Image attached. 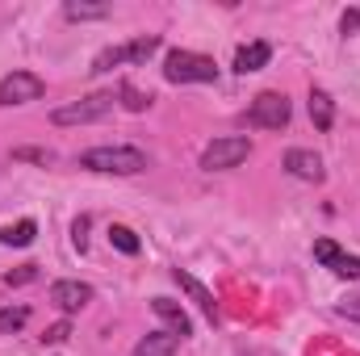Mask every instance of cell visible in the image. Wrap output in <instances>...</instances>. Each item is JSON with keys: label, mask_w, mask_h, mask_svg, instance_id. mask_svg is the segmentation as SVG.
Listing matches in <instances>:
<instances>
[{"label": "cell", "mask_w": 360, "mask_h": 356, "mask_svg": "<svg viewBox=\"0 0 360 356\" xmlns=\"http://www.w3.org/2000/svg\"><path fill=\"white\" fill-rule=\"evenodd\" d=\"M80 168L105 172V177H139V172H147V151H139V147H92L80 155Z\"/></svg>", "instance_id": "cell-1"}, {"label": "cell", "mask_w": 360, "mask_h": 356, "mask_svg": "<svg viewBox=\"0 0 360 356\" xmlns=\"http://www.w3.org/2000/svg\"><path fill=\"white\" fill-rule=\"evenodd\" d=\"M164 80L168 84H214L218 80V68L210 55H197V51H168L164 59Z\"/></svg>", "instance_id": "cell-2"}, {"label": "cell", "mask_w": 360, "mask_h": 356, "mask_svg": "<svg viewBox=\"0 0 360 356\" xmlns=\"http://www.w3.org/2000/svg\"><path fill=\"white\" fill-rule=\"evenodd\" d=\"M248 155H252V139L226 134V139H214V143L201 151V168H205V172H231V168H239Z\"/></svg>", "instance_id": "cell-3"}, {"label": "cell", "mask_w": 360, "mask_h": 356, "mask_svg": "<svg viewBox=\"0 0 360 356\" xmlns=\"http://www.w3.org/2000/svg\"><path fill=\"white\" fill-rule=\"evenodd\" d=\"M113 113V92H92L84 101H72V105H59L51 113L55 126H89V122H101Z\"/></svg>", "instance_id": "cell-4"}, {"label": "cell", "mask_w": 360, "mask_h": 356, "mask_svg": "<svg viewBox=\"0 0 360 356\" xmlns=\"http://www.w3.org/2000/svg\"><path fill=\"white\" fill-rule=\"evenodd\" d=\"M289 101H285V92H260L256 101H252V109H248V122L252 126H260V130H285L289 126Z\"/></svg>", "instance_id": "cell-5"}, {"label": "cell", "mask_w": 360, "mask_h": 356, "mask_svg": "<svg viewBox=\"0 0 360 356\" xmlns=\"http://www.w3.org/2000/svg\"><path fill=\"white\" fill-rule=\"evenodd\" d=\"M42 92H46L42 76H34V72H8V76L0 80V109H8V105H30V101H38Z\"/></svg>", "instance_id": "cell-6"}, {"label": "cell", "mask_w": 360, "mask_h": 356, "mask_svg": "<svg viewBox=\"0 0 360 356\" xmlns=\"http://www.w3.org/2000/svg\"><path fill=\"white\" fill-rule=\"evenodd\" d=\"M314 260H319V265H327L340 281H360V256L340 252V243H335V239H314Z\"/></svg>", "instance_id": "cell-7"}, {"label": "cell", "mask_w": 360, "mask_h": 356, "mask_svg": "<svg viewBox=\"0 0 360 356\" xmlns=\"http://www.w3.org/2000/svg\"><path fill=\"white\" fill-rule=\"evenodd\" d=\"M51 302L63 310V314H76L92 302V285L89 281H55L51 285Z\"/></svg>", "instance_id": "cell-8"}, {"label": "cell", "mask_w": 360, "mask_h": 356, "mask_svg": "<svg viewBox=\"0 0 360 356\" xmlns=\"http://www.w3.org/2000/svg\"><path fill=\"white\" fill-rule=\"evenodd\" d=\"M172 281H176V285L184 289V293H188V298H193V302H197V310H201L210 323H218V302H214V293H210V289H205V285H201L193 272H184V268H172Z\"/></svg>", "instance_id": "cell-9"}, {"label": "cell", "mask_w": 360, "mask_h": 356, "mask_svg": "<svg viewBox=\"0 0 360 356\" xmlns=\"http://www.w3.org/2000/svg\"><path fill=\"white\" fill-rule=\"evenodd\" d=\"M285 172L297 180H323V160L314 155V151H302V147H293V151H285Z\"/></svg>", "instance_id": "cell-10"}, {"label": "cell", "mask_w": 360, "mask_h": 356, "mask_svg": "<svg viewBox=\"0 0 360 356\" xmlns=\"http://www.w3.org/2000/svg\"><path fill=\"white\" fill-rule=\"evenodd\" d=\"M151 310H155L164 323H172V336H176V340H188V336H193V323H188L184 306H176L172 298H155V302H151Z\"/></svg>", "instance_id": "cell-11"}, {"label": "cell", "mask_w": 360, "mask_h": 356, "mask_svg": "<svg viewBox=\"0 0 360 356\" xmlns=\"http://www.w3.org/2000/svg\"><path fill=\"white\" fill-rule=\"evenodd\" d=\"M180 340L172 331H151V336H143L139 344H134V356H176Z\"/></svg>", "instance_id": "cell-12"}, {"label": "cell", "mask_w": 360, "mask_h": 356, "mask_svg": "<svg viewBox=\"0 0 360 356\" xmlns=\"http://www.w3.org/2000/svg\"><path fill=\"white\" fill-rule=\"evenodd\" d=\"M269 59H272V46H269V42H252V46H243V51L235 55V72H239V76L260 72Z\"/></svg>", "instance_id": "cell-13"}, {"label": "cell", "mask_w": 360, "mask_h": 356, "mask_svg": "<svg viewBox=\"0 0 360 356\" xmlns=\"http://www.w3.org/2000/svg\"><path fill=\"white\" fill-rule=\"evenodd\" d=\"M34 235H38V222H34V218H21V222H13V227H0V243H4V248H30Z\"/></svg>", "instance_id": "cell-14"}, {"label": "cell", "mask_w": 360, "mask_h": 356, "mask_svg": "<svg viewBox=\"0 0 360 356\" xmlns=\"http://www.w3.org/2000/svg\"><path fill=\"white\" fill-rule=\"evenodd\" d=\"M310 122L319 130H331V122H335V105L323 89H310Z\"/></svg>", "instance_id": "cell-15"}, {"label": "cell", "mask_w": 360, "mask_h": 356, "mask_svg": "<svg viewBox=\"0 0 360 356\" xmlns=\"http://www.w3.org/2000/svg\"><path fill=\"white\" fill-rule=\"evenodd\" d=\"M155 51H160V34H143V38H134V42H126V46H122L126 63H147Z\"/></svg>", "instance_id": "cell-16"}, {"label": "cell", "mask_w": 360, "mask_h": 356, "mask_svg": "<svg viewBox=\"0 0 360 356\" xmlns=\"http://www.w3.org/2000/svg\"><path fill=\"white\" fill-rule=\"evenodd\" d=\"M30 323V306H4L0 310V336H13Z\"/></svg>", "instance_id": "cell-17"}, {"label": "cell", "mask_w": 360, "mask_h": 356, "mask_svg": "<svg viewBox=\"0 0 360 356\" xmlns=\"http://www.w3.org/2000/svg\"><path fill=\"white\" fill-rule=\"evenodd\" d=\"M72 21H96V17H109V4H80V0H68L63 8Z\"/></svg>", "instance_id": "cell-18"}, {"label": "cell", "mask_w": 360, "mask_h": 356, "mask_svg": "<svg viewBox=\"0 0 360 356\" xmlns=\"http://www.w3.org/2000/svg\"><path fill=\"white\" fill-rule=\"evenodd\" d=\"M109 243L117 252H126V256H139V235L130 227H109Z\"/></svg>", "instance_id": "cell-19"}, {"label": "cell", "mask_w": 360, "mask_h": 356, "mask_svg": "<svg viewBox=\"0 0 360 356\" xmlns=\"http://www.w3.org/2000/svg\"><path fill=\"white\" fill-rule=\"evenodd\" d=\"M117 96H122V105H126L130 113H143V109L151 105V92H139L134 84H122V89H117Z\"/></svg>", "instance_id": "cell-20"}, {"label": "cell", "mask_w": 360, "mask_h": 356, "mask_svg": "<svg viewBox=\"0 0 360 356\" xmlns=\"http://www.w3.org/2000/svg\"><path fill=\"white\" fill-rule=\"evenodd\" d=\"M13 160H25V164H42V168H51V164H55V155H51V151H42V147H17V151H13Z\"/></svg>", "instance_id": "cell-21"}, {"label": "cell", "mask_w": 360, "mask_h": 356, "mask_svg": "<svg viewBox=\"0 0 360 356\" xmlns=\"http://www.w3.org/2000/svg\"><path fill=\"white\" fill-rule=\"evenodd\" d=\"M68 336H72V319H59V323H51L42 331V344H63Z\"/></svg>", "instance_id": "cell-22"}, {"label": "cell", "mask_w": 360, "mask_h": 356, "mask_svg": "<svg viewBox=\"0 0 360 356\" xmlns=\"http://www.w3.org/2000/svg\"><path fill=\"white\" fill-rule=\"evenodd\" d=\"M34 276H38V265H21L17 272H4V285H13V289H17V285H30Z\"/></svg>", "instance_id": "cell-23"}, {"label": "cell", "mask_w": 360, "mask_h": 356, "mask_svg": "<svg viewBox=\"0 0 360 356\" xmlns=\"http://www.w3.org/2000/svg\"><path fill=\"white\" fill-rule=\"evenodd\" d=\"M335 314H340V319H356V323H360V298L340 302V306H335Z\"/></svg>", "instance_id": "cell-24"}, {"label": "cell", "mask_w": 360, "mask_h": 356, "mask_svg": "<svg viewBox=\"0 0 360 356\" xmlns=\"http://www.w3.org/2000/svg\"><path fill=\"white\" fill-rule=\"evenodd\" d=\"M84 231H89V218H76V227H72V239H76V248L84 252Z\"/></svg>", "instance_id": "cell-25"}, {"label": "cell", "mask_w": 360, "mask_h": 356, "mask_svg": "<svg viewBox=\"0 0 360 356\" xmlns=\"http://www.w3.org/2000/svg\"><path fill=\"white\" fill-rule=\"evenodd\" d=\"M352 30H360V8H348L344 13V34H352Z\"/></svg>", "instance_id": "cell-26"}]
</instances>
